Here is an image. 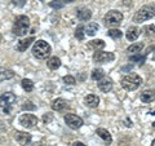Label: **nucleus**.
<instances>
[{"label":"nucleus","instance_id":"8","mask_svg":"<svg viewBox=\"0 0 155 146\" xmlns=\"http://www.w3.org/2000/svg\"><path fill=\"white\" fill-rule=\"evenodd\" d=\"M19 124L27 129H32L38 125V118L34 114H23L19 116Z\"/></svg>","mask_w":155,"mask_h":146},{"label":"nucleus","instance_id":"33","mask_svg":"<svg viewBox=\"0 0 155 146\" xmlns=\"http://www.w3.org/2000/svg\"><path fill=\"white\" fill-rule=\"evenodd\" d=\"M13 4L14 5H17V7H23L26 4V0H13Z\"/></svg>","mask_w":155,"mask_h":146},{"label":"nucleus","instance_id":"28","mask_svg":"<svg viewBox=\"0 0 155 146\" xmlns=\"http://www.w3.org/2000/svg\"><path fill=\"white\" fill-rule=\"evenodd\" d=\"M64 5H65V3L62 0H52L49 3V7L53 9H61V8H64Z\"/></svg>","mask_w":155,"mask_h":146},{"label":"nucleus","instance_id":"34","mask_svg":"<svg viewBox=\"0 0 155 146\" xmlns=\"http://www.w3.org/2000/svg\"><path fill=\"white\" fill-rule=\"evenodd\" d=\"M72 146H87V145L80 142V141H75V142H72Z\"/></svg>","mask_w":155,"mask_h":146},{"label":"nucleus","instance_id":"6","mask_svg":"<svg viewBox=\"0 0 155 146\" xmlns=\"http://www.w3.org/2000/svg\"><path fill=\"white\" fill-rule=\"evenodd\" d=\"M16 100L17 97L14 96L12 92H5L0 96V109L4 110V113L7 115L11 114V110H12V106L16 104Z\"/></svg>","mask_w":155,"mask_h":146},{"label":"nucleus","instance_id":"2","mask_svg":"<svg viewBox=\"0 0 155 146\" xmlns=\"http://www.w3.org/2000/svg\"><path fill=\"white\" fill-rule=\"evenodd\" d=\"M51 52H52V47L45 40H36L32 47V55L38 60H45L51 55Z\"/></svg>","mask_w":155,"mask_h":146},{"label":"nucleus","instance_id":"29","mask_svg":"<svg viewBox=\"0 0 155 146\" xmlns=\"http://www.w3.org/2000/svg\"><path fill=\"white\" fill-rule=\"evenodd\" d=\"M36 109V106L32 104L31 101H26V102H23V105H22V110H26V111H34Z\"/></svg>","mask_w":155,"mask_h":146},{"label":"nucleus","instance_id":"26","mask_svg":"<svg viewBox=\"0 0 155 146\" xmlns=\"http://www.w3.org/2000/svg\"><path fill=\"white\" fill-rule=\"evenodd\" d=\"M104 76H105V71L102 69H94L93 71H92V79L93 80L98 81L100 79H102Z\"/></svg>","mask_w":155,"mask_h":146},{"label":"nucleus","instance_id":"10","mask_svg":"<svg viewBox=\"0 0 155 146\" xmlns=\"http://www.w3.org/2000/svg\"><path fill=\"white\" fill-rule=\"evenodd\" d=\"M14 140L17 141L19 145H27L31 142V134L27 133V132H21V131H16L14 132Z\"/></svg>","mask_w":155,"mask_h":146},{"label":"nucleus","instance_id":"24","mask_svg":"<svg viewBox=\"0 0 155 146\" xmlns=\"http://www.w3.org/2000/svg\"><path fill=\"white\" fill-rule=\"evenodd\" d=\"M142 48H143V43H136V44H132V45H129L128 47V52L129 53H140L142 51Z\"/></svg>","mask_w":155,"mask_h":146},{"label":"nucleus","instance_id":"27","mask_svg":"<svg viewBox=\"0 0 155 146\" xmlns=\"http://www.w3.org/2000/svg\"><path fill=\"white\" fill-rule=\"evenodd\" d=\"M107 36L113 38V39H120L123 36V32L119 30V28H111L107 31Z\"/></svg>","mask_w":155,"mask_h":146},{"label":"nucleus","instance_id":"19","mask_svg":"<svg viewBox=\"0 0 155 146\" xmlns=\"http://www.w3.org/2000/svg\"><path fill=\"white\" fill-rule=\"evenodd\" d=\"M97 31H98V25L94 22H91V23H88V26L84 27V34L88 36H94Z\"/></svg>","mask_w":155,"mask_h":146},{"label":"nucleus","instance_id":"22","mask_svg":"<svg viewBox=\"0 0 155 146\" xmlns=\"http://www.w3.org/2000/svg\"><path fill=\"white\" fill-rule=\"evenodd\" d=\"M141 101L145 104H150L154 101V92L153 91H143L141 93Z\"/></svg>","mask_w":155,"mask_h":146},{"label":"nucleus","instance_id":"32","mask_svg":"<svg viewBox=\"0 0 155 146\" xmlns=\"http://www.w3.org/2000/svg\"><path fill=\"white\" fill-rule=\"evenodd\" d=\"M52 119H53V115L51 113H47L43 115V121H44V123H49V121H52Z\"/></svg>","mask_w":155,"mask_h":146},{"label":"nucleus","instance_id":"25","mask_svg":"<svg viewBox=\"0 0 155 146\" xmlns=\"http://www.w3.org/2000/svg\"><path fill=\"white\" fill-rule=\"evenodd\" d=\"M21 85H22V88L25 89L26 92H31L34 89V83L30 79H22Z\"/></svg>","mask_w":155,"mask_h":146},{"label":"nucleus","instance_id":"5","mask_svg":"<svg viewBox=\"0 0 155 146\" xmlns=\"http://www.w3.org/2000/svg\"><path fill=\"white\" fill-rule=\"evenodd\" d=\"M123 21V14L119 11H110L105 14L104 23L106 27H116Z\"/></svg>","mask_w":155,"mask_h":146},{"label":"nucleus","instance_id":"14","mask_svg":"<svg viewBox=\"0 0 155 146\" xmlns=\"http://www.w3.org/2000/svg\"><path fill=\"white\" fill-rule=\"evenodd\" d=\"M84 104L88 106V108L94 109L100 105V98H98V96H96V95H88L84 97Z\"/></svg>","mask_w":155,"mask_h":146},{"label":"nucleus","instance_id":"31","mask_svg":"<svg viewBox=\"0 0 155 146\" xmlns=\"http://www.w3.org/2000/svg\"><path fill=\"white\" fill-rule=\"evenodd\" d=\"M83 30H84L83 26H78L76 30H75V36L79 39V40H83V39H84V32H83Z\"/></svg>","mask_w":155,"mask_h":146},{"label":"nucleus","instance_id":"4","mask_svg":"<svg viewBox=\"0 0 155 146\" xmlns=\"http://www.w3.org/2000/svg\"><path fill=\"white\" fill-rule=\"evenodd\" d=\"M154 5H143L140 8V11H137L133 16V22L134 23H142L147 19L154 17Z\"/></svg>","mask_w":155,"mask_h":146},{"label":"nucleus","instance_id":"17","mask_svg":"<svg viewBox=\"0 0 155 146\" xmlns=\"http://www.w3.org/2000/svg\"><path fill=\"white\" fill-rule=\"evenodd\" d=\"M52 110H54V111H62L64 109L67 108V101L64 100V98H57L52 102Z\"/></svg>","mask_w":155,"mask_h":146},{"label":"nucleus","instance_id":"11","mask_svg":"<svg viewBox=\"0 0 155 146\" xmlns=\"http://www.w3.org/2000/svg\"><path fill=\"white\" fill-rule=\"evenodd\" d=\"M97 85H98V88H100L101 92H104V93H109V92L113 89V80L109 79V78H102V79L98 80Z\"/></svg>","mask_w":155,"mask_h":146},{"label":"nucleus","instance_id":"3","mask_svg":"<svg viewBox=\"0 0 155 146\" xmlns=\"http://www.w3.org/2000/svg\"><path fill=\"white\" fill-rule=\"evenodd\" d=\"M120 84H122V87L125 91L132 92V91H136L142 84V78L137 74H129V75H125L123 78L122 81H120Z\"/></svg>","mask_w":155,"mask_h":146},{"label":"nucleus","instance_id":"35","mask_svg":"<svg viewBox=\"0 0 155 146\" xmlns=\"http://www.w3.org/2000/svg\"><path fill=\"white\" fill-rule=\"evenodd\" d=\"M125 123H127V124H125V125H127V127H132V121H130V120H125Z\"/></svg>","mask_w":155,"mask_h":146},{"label":"nucleus","instance_id":"23","mask_svg":"<svg viewBox=\"0 0 155 146\" xmlns=\"http://www.w3.org/2000/svg\"><path fill=\"white\" fill-rule=\"evenodd\" d=\"M145 60H146V55H145V56H141L140 53H136L134 56L129 57V61H132V62H137V64H138L140 66H142V65L145 64Z\"/></svg>","mask_w":155,"mask_h":146},{"label":"nucleus","instance_id":"9","mask_svg":"<svg viewBox=\"0 0 155 146\" xmlns=\"http://www.w3.org/2000/svg\"><path fill=\"white\" fill-rule=\"evenodd\" d=\"M64 119H65V123L67 124V127L71 129H79L84 124L83 119L75 114H66Z\"/></svg>","mask_w":155,"mask_h":146},{"label":"nucleus","instance_id":"36","mask_svg":"<svg viewBox=\"0 0 155 146\" xmlns=\"http://www.w3.org/2000/svg\"><path fill=\"white\" fill-rule=\"evenodd\" d=\"M75 0H64V3H74Z\"/></svg>","mask_w":155,"mask_h":146},{"label":"nucleus","instance_id":"16","mask_svg":"<svg viewBox=\"0 0 155 146\" xmlns=\"http://www.w3.org/2000/svg\"><path fill=\"white\" fill-rule=\"evenodd\" d=\"M76 13H78V18L80 19V21H89L91 17H92V12L89 11L88 8H84L81 7L79 9H76Z\"/></svg>","mask_w":155,"mask_h":146},{"label":"nucleus","instance_id":"15","mask_svg":"<svg viewBox=\"0 0 155 146\" xmlns=\"http://www.w3.org/2000/svg\"><path fill=\"white\" fill-rule=\"evenodd\" d=\"M96 134L98 136V137H101L104 141H105V144H107L110 145L111 142H113V137H111V134L107 129H105V128H98L96 131Z\"/></svg>","mask_w":155,"mask_h":146},{"label":"nucleus","instance_id":"12","mask_svg":"<svg viewBox=\"0 0 155 146\" xmlns=\"http://www.w3.org/2000/svg\"><path fill=\"white\" fill-rule=\"evenodd\" d=\"M140 34H141V30H140L138 27L130 26V27H128L127 32H125V38H127L129 41H134V40H137V38L140 36Z\"/></svg>","mask_w":155,"mask_h":146},{"label":"nucleus","instance_id":"18","mask_svg":"<svg viewBox=\"0 0 155 146\" xmlns=\"http://www.w3.org/2000/svg\"><path fill=\"white\" fill-rule=\"evenodd\" d=\"M14 76V72L11 69H5V67H0V81H5L12 79Z\"/></svg>","mask_w":155,"mask_h":146},{"label":"nucleus","instance_id":"21","mask_svg":"<svg viewBox=\"0 0 155 146\" xmlns=\"http://www.w3.org/2000/svg\"><path fill=\"white\" fill-rule=\"evenodd\" d=\"M47 66L49 67L51 70H57L58 67L61 66V60L58 57H51L49 60L47 61Z\"/></svg>","mask_w":155,"mask_h":146},{"label":"nucleus","instance_id":"37","mask_svg":"<svg viewBox=\"0 0 155 146\" xmlns=\"http://www.w3.org/2000/svg\"><path fill=\"white\" fill-rule=\"evenodd\" d=\"M0 41H2V35H0Z\"/></svg>","mask_w":155,"mask_h":146},{"label":"nucleus","instance_id":"7","mask_svg":"<svg viewBox=\"0 0 155 146\" xmlns=\"http://www.w3.org/2000/svg\"><path fill=\"white\" fill-rule=\"evenodd\" d=\"M115 60V55L113 52H104V51H94L93 62L96 64H107Z\"/></svg>","mask_w":155,"mask_h":146},{"label":"nucleus","instance_id":"20","mask_svg":"<svg viewBox=\"0 0 155 146\" xmlns=\"http://www.w3.org/2000/svg\"><path fill=\"white\" fill-rule=\"evenodd\" d=\"M104 47H105V41L101 40V39H96V40H92L88 43V48L92 51H98Z\"/></svg>","mask_w":155,"mask_h":146},{"label":"nucleus","instance_id":"30","mask_svg":"<svg viewBox=\"0 0 155 146\" xmlns=\"http://www.w3.org/2000/svg\"><path fill=\"white\" fill-rule=\"evenodd\" d=\"M64 83L66 85H74V84H76V80H75L74 76L66 75V76H64Z\"/></svg>","mask_w":155,"mask_h":146},{"label":"nucleus","instance_id":"1","mask_svg":"<svg viewBox=\"0 0 155 146\" xmlns=\"http://www.w3.org/2000/svg\"><path fill=\"white\" fill-rule=\"evenodd\" d=\"M28 28H30V19H28L27 16H17L16 19H14L13 23V28L12 31L16 36H25L28 32Z\"/></svg>","mask_w":155,"mask_h":146},{"label":"nucleus","instance_id":"13","mask_svg":"<svg viewBox=\"0 0 155 146\" xmlns=\"http://www.w3.org/2000/svg\"><path fill=\"white\" fill-rule=\"evenodd\" d=\"M35 40L34 39V36H30V38H26V39H22V40H19L18 43H17V51L18 52H25L28 47H30L31 44H32V41Z\"/></svg>","mask_w":155,"mask_h":146}]
</instances>
